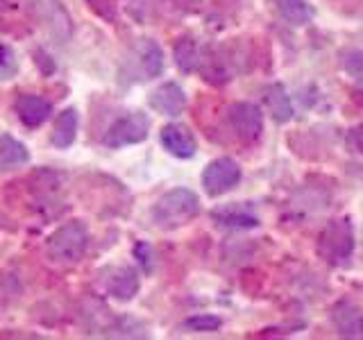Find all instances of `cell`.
Segmentation results:
<instances>
[{
  "mask_svg": "<svg viewBox=\"0 0 363 340\" xmlns=\"http://www.w3.org/2000/svg\"><path fill=\"white\" fill-rule=\"evenodd\" d=\"M89 3L102 16H107V18L116 16V0H89Z\"/></svg>",
  "mask_w": 363,
  "mask_h": 340,
  "instance_id": "obj_22",
  "label": "cell"
},
{
  "mask_svg": "<svg viewBox=\"0 0 363 340\" xmlns=\"http://www.w3.org/2000/svg\"><path fill=\"white\" fill-rule=\"evenodd\" d=\"M343 68L352 77L363 79V50H350L343 57Z\"/></svg>",
  "mask_w": 363,
  "mask_h": 340,
  "instance_id": "obj_19",
  "label": "cell"
},
{
  "mask_svg": "<svg viewBox=\"0 0 363 340\" xmlns=\"http://www.w3.org/2000/svg\"><path fill=\"white\" fill-rule=\"evenodd\" d=\"M200 60L202 55L198 50V43L193 39H179L175 43V64L182 73H191L200 68Z\"/></svg>",
  "mask_w": 363,
  "mask_h": 340,
  "instance_id": "obj_18",
  "label": "cell"
},
{
  "mask_svg": "<svg viewBox=\"0 0 363 340\" xmlns=\"http://www.w3.org/2000/svg\"><path fill=\"white\" fill-rule=\"evenodd\" d=\"M350 145L354 147V150L363 152V125H359V128L350 132Z\"/></svg>",
  "mask_w": 363,
  "mask_h": 340,
  "instance_id": "obj_23",
  "label": "cell"
},
{
  "mask_svg": "<svg viewBox=\"0 0 363 340\" xmlns=\"http://www.w3.org/2000/svg\"><path fill=\"white\" fill-rule=\"evenodd\" d=\"M16 113L28 128H39L50 118L52 105L41 96H21L16 100Z\"/></svg>",
  "mask_w": 363,
  "mask_h": 340,
  "instance_id": "obj_9",
  "label": "cell"
},
{
  "mask_svg": "<svg viewBox=\"0 0 363 340\" xmlns=\"http://www.w3.org/2000/svg\"><path fill=\"white\" fill-rule=\"evenodd\" d=\"M334 320L343 336H361L363 334V315L350 304H338L334 309Z\"/></svg>",
  "mask_w": 363,
  "mask_h": 340,
  "instance_id": "obj_16",
  "label": "cell"
},
{
  "mask_svg": "<svg viewBox=\"0 0 363 340\" xmlns=\"http://www.w3.org/2000/svg\"><path fill=\"white\" fill-rule=\"evenodd\" d=\"M275 5L291 26H306L313 18V9L306 0H275Z\"/></svg>",
  "mask_w": 363,
  "mask_h": 340,
  "instance_id": "obj_15",
  "label": "cell"
},
{
  "mask_svg": "<svg viewBox=\"0 0 363 340\" xmlns=\"http://www.w3.org/2000/svg\"><path fill=\"white\" fill-rule=\"evenodd\" d=\"M14 73H16V57L7 45L0 43V77L9 79Z\"/></svg>",
  "mask_w": 363,
  "mask_h": 340,
  "instance_id": "obj_21",
  "label": "cell"
},
{
  "mask_svg": "<svg viewBox=\"0 0 363 340\" xmlns=\"http://www.w3.org/2000/svg\"><path fill=\"white\" fill-rule=\"evenodd\" d=\"M186 329H193V332H213V329L220 327V320L213 315H196L191 320L184 322Z\"/></svg>",
  "mask_w": 363,
  "mask_h": 340,
  "instance_id": "obj_20",
  "label": "cell"
},
{
  "mask_svg": "<svg viewBox=\"0 0 363 340\" xmlns=\"http://www.w3.org/2000/svg\"><path fill=\"white\" fill-rule=\"evenodd\" d=\"M147 132H150V118L141 111H132V113H128V116H123L113 123L102 141H105L107 147L134 145V143L145 141Z\"/></svg>",
  "mask_w": 363,
  "mask_h": 340,
  "instance_id": "obj_5",
  "label": "cell"
},
{
  "mask_svg": "<svg viewBox=\"0 0 363 340\" xmlns=\"http://www.w3.org/2000/svg\"><path fill=\"white\" fill-rule=\"evenodd\" d=\"M162 71H164L162 48L150 39H141L128 55V60L123 62L118 75L123 84H134L162 75Z\"/></svg>",
  "mask_w": 363,
  "mask_h": 340,
  "instance_id": "obj_2",
  "label": "cell"
},
{
  "mask_svg": "<svg viewBox=\"0 0 363 340\" xmlns=\"http://www.w3.org/2000/svg\"><path fill=\"white\" fill-rule=\"evenodd\" d=\"M89 234L82 222H68L60 227L48 241V256L57 264H75L84 256Z\"/></svg>",
  "mask_w": 363,
  "mask_h": 340,
  "instance_id": "obj_3",
  "label": "cell"
},
{
  "mask_svg": "<svg viewBox=\"0 0 363 340\" xmlns=\"http://www.w3.org/2000/svg\"><path fill=\"white\" fill-rule=\"evenodd\" d=\"M150 105L159 113H164V116H177V113H182L186 107V96H184V91H182V86L168 82L155 91L150 98Z\"/></svg>",
  "mask_w": 363,
  "mask_h": 340,
  "instance_id": "obj_10",
  "label": "cell"
},
{
  "mask_svg": "<svg viewBox=\"0 0 363 340\" xmlns=\"http://www.w3.org/2000/svg\"><path fill=\"white\" fill-rule=\"evenodd\" d=\"M107 290L116 300L128 302L139 293V275L132 268H116L111 270V277L107 279Z\"/></svg>",
  "mask_w": 363,
  "mask_h": 340,
  "instance_id": "obj_12",
  "label": "cell"
},
{
  "mask_svg": "<svg viewBox=\"0 0 363 340\" xmlns=\"http://www.w3.org/2000/svg\"><path fill=\"white\" fill-rule=\"evenodd\" d=\"M238 181H241V168L230 157L216 159L202 173V186L211 198H218L223 193L232 191Z\"/></svg>",
  "mask_w": 363,
  "mask_h": 340,
  "instance_id": "obj_6",
  "label": "cell"
},
{
  "mask_svg": "<svg viewBox=\"0 0 363 340\" xmlns=\"http://www.w3.org/2000/svg\"><path fill=\"white\" fill-rule=\"evenodd\" d=\"M30 159L28 147L21 141H16L11 134H3L0 136V168L3 170H11L16 166H23Z\"/></svg>",
  "mask_w": 363,
  "mask_h": 340,
  "instance_id": "obj_14",
  "label": "cell"
},
{
  "mask_svg": "<svg viewBox=\"0 0 363 340\" xmlns=\"http://www.w3.org/2000/svg\"><path fill=\"white\" fill-rule=\"evenodd\" d=\"M352 249H354V234H352V225L347 218L332 220L318 238V254L329 264L350 259Z\"/></svg>",
  "mask_w": 363,
  "mask_h": 340,
  "instance_id": "obj_4",
  "label": "cell"
},
{
  "mask_svg": "<svg viewBox=\"0 0 363 340\" xmlns=\"http://www.w3.org/2000/svg\"><path fill=\"white\" fill-rule=\"evenodd\" d=\"M213 220L223 227H232V230H252L259 225V218L243 204H227V207L216 209Z\"/></svg>",
  "mask_w": 363,
  "mask_h": 340,
  "instance_id": "obj_11",
  "label": "cell"
},
{
  "mask_svg": "<svg viewBox=\"0 0 363 340\" xmlns=\"http://www.w3.org/2000/svg\"><path fill=\"white\" fill-rule=\"evenodd\" d=\"M264 102H266V109L272 116L275 123H289L293 116V107H291V100L286 96L281 84H270L264 91Z\"/></svg>",
  "mask_w": 363,
  "mask_h": 340,
  "instance_id": "obj_13",
  "label": "cell"
},
{
  "mask_svg": "<svg viewBox=\"0 0 363 340\" xmlns=\"http://www.w3.org/2000/svg\"><path fill=\"white\" fill-rule=\"evenodd\" d=\"M75 134H77V111L66 109L60 113V120H57V125H55L52 143L57 147H68V145H73Z\"/></svg>",
  "mask_w": 363,
  "mask_h": 340,
  "instance_id": "obj_17",
  "label": "cell"
},
{
  "mask_svg": "<svg viewBox=\"0 0 363 340\" xmlns=\"http://www.w3.org/2000/svg\"><path fill=\"white\" fill-rule=\"evenodd\" d=\"M0 225H3V220H0Z\"/></svg>",
  "mask_w": 363,
  "mask_h": 340,
  "instance_id": "obj_24",
  "label": "cell"
},
{
  "mask_svg": "<svg viewBox=\"0 0 363 340\" xmlns=\"http://www.w3.org/2000/svg\"><path fill=\"white\" fill-rule=\"evenodd\" d=\"M162 143L170 154L179 159H191L198 150L196 139L184 125H166L162 130Z\"/></svg>",
  "mask_w": 363,
  "mask_h": 340,
  "instance_id": "obj_8",
  "label": "cell"
},
{
  "mask_svg": "<svg viewBox=\"0 0 363 340\" xmlns=\"http://www.w3.org/2000/svg\"><path fill=\"white\" fill-rule=\"evenodd\" d=\"M198 211L200 200L196 193L189 188H175L159 198V202L155 204L152 218L164 230H175V227L191 222L198 215Z\"/></svg>",
  "mask_w": 363,
  "mask_h": 340,
  "instance_id": "obj_1",
  "label": "cell"
},
{
  "mask_svg": "<svg viewBox=\"0 0 363 340\" xmlns=\"http://www.w3.org/2000/svg\"><path fill=\"white\" fill-rule=\"evenodd\" d=\"M230 125L238 139L252 143L264 132V116L252 102H236L230 107Z\"/></svg>",
  "mask_w": 363,
  "mask_h": 340,
  "instance_id": "obj_7",
  "label": "cell"
}]
</instances>
